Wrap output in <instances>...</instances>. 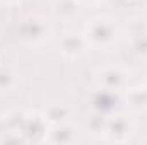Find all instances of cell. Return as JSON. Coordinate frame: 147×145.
<instances>
[{
	"instance_id": "cell-1",
	"label": "cell",
	"mask_w": 147,
	"mask_h": 145,
	"mask_svg": "<svg viewBox=\"0 0 147 145\" xmlns=\"http://www.w3.org/2000/svg\"><path fill=\"white\" fill-rule=\"evenodd\" d=\"M84 36L87 39L89 46L94 48H110L116 41L118 29L115 21L108 15H96L87 21L84 28Z\"/></svg>"
},
{
	"instance_id": "cell-2",
	"label": "cell",
	"mask_w": 147,
	"mask_h": 145,
	"mask_svg": "<svg viewBox=\"0 0 147 145\" xmlns=\"http://www.w3.org/2000/svg\"><path fill=\"white\" fill-rule=\"evenodd\" d=\"M134 121L127 114H115L105 125V137L111 142H125L134 133Z\"/></svg>"
},
{
	"instance_id": "cell-3",
	"label": "cell",
	"mask_w": 147,
	"mask_h": 145,
	"mask_svg": "<svg viewBox=\"0 0 147 145\" xmlns=\"http://www.w3.org/2000/svg\"><path fill=\"white\" fill-rule=\"evenodd\" d=\"M48 33H50V28L43 17L31 15L26 21H22V28H21L22 36L21 38L28 43H33V44L41 43L45 38H48Z\"/></svg>"
},
{
	"instance_id": "cell-4",
	"label": "cell",
	"mask_w": 147,
	"mask_h": 145,
	"mask_svg": "<svg viewBox=\"0 0 147 145\" xmlns=\"http://www.w3.org/2000/svg\"><path fill=\"white\" fill-rule=\"evenodd\" d=\"M98 82L105 91L115 92V91H120L127 85L128 73L121 67H106V68L98 72Z\"/></svg>"
},
{
	"instance_id": "cell-5",
	"label": "cell",
	"mask_w": 147,
	"mask_h": 145,
	"mask_svg": "<svg viewBox=\"0 0 147 145\" xmlns=\"http://www.w3.org/2000/svg\"><path fill=\"white\" fill-rule=\"evenodd\" d=\"M89 48V43L84 34L80 33H67L60 39V51L69 58L82 56Z\"/></svg>"
},
{
	"instance_id": "cell-6",
	"label": "cell",
	"mask_w": 147,
	"mask_h": 145,
	"mask_svg": "<svg viewBox=\"0 0 147 145\" xmlns=\"http://www.w3.org/2000/svg\"><path fill=\"white\" fill-rule=\"evenodd\" d=\"M43 116H45V119L48 123L57 126V125L67 123V119L70 116V108L65 106V104H50L48 108H45Z\"/></svg>"
},
{
	"instance_id": "cell-7",
	"label": "cell",
	"mask_w": 147,
	"mask_h": 145,
	"mask_svg": "<svg viewBox=\"0 0 147 145\" xmlns=\"http://www.w3.org/2000/svg\"><path fill=\"white\" fill-rule=\"evenodd\" d=\"M128 104H130V108L137 109V111L147 108V94L144 91V87L132 89L128 92Z\"/></svg>"
},
{
	"instance_id": "cell-8",
	"label": "cell",
	"mask_w": 147,
	"mask_h": 145,
	"mask_svg": "<svg viewBox=\"0 0 147 145\" xmlns=\"http://www.w3.org/2000/svg\"><path fill=\"white\" fill-rule=\"evenodd\" d=\"M79 3H89V5H94V3H99L103 0H77Z\"/></svg>"
},
{
	"instance_id": "cell-9",
	"label": "cell",
	"mask_w": 147,
	"mask_h": 145,
	"mask_svg": "<svg viewBox=\"0 0 147 145\" xmlns=\"http://www.w3.org/2000/svg\"><path fill=\"white\" fill-rule=\"evenodd\" d=\"M19 0H0V3H16Z\"/></svg>"
},
{
	"instance_id": "cell-10",
	"label": "cell",
	"mask_w": 147,
	"mask_h": 145,
	"mask_svg": "<svg viewBox=\"0 0 147 145\" xmlns=\"http://www.w3.org/2000/svg\"><path fill=\"white\" fill-rule=\"evenodd\" d=\"M142 87H144V91H146V94H147V82L144 84V85H142Z\"/></svg>"
}]
</instances>
